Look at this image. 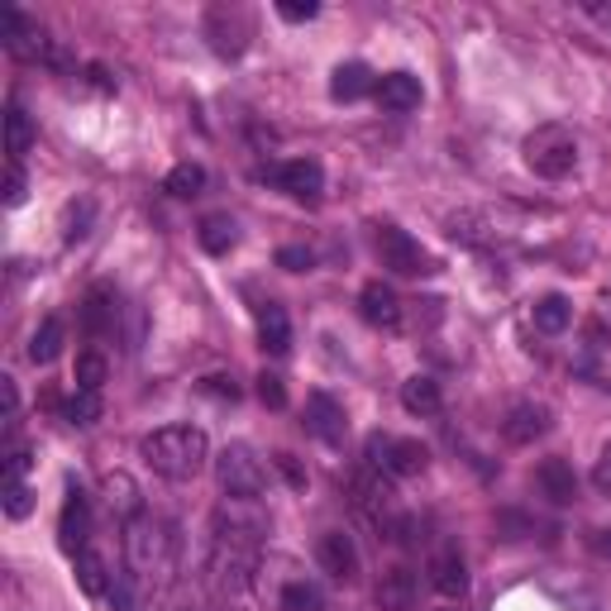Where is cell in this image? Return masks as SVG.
Masks as SVG:
<instances>
[{
  "instance_id": "obj_1",
  "label": "cell",
  "mask_w": 611,
  "mask_h": 611,
  "mask_svg": "<svg viewBox=\"0 0 611 611\" xmlns=\"http://www.w3.org/2000/svg\"><path fill=\"white\" fill-rule=\"evenodd\" d=\"M125 564L129 578L144 592H163L177 574V536L173 526L158 521V516L139 512L134 521H125Z\"/></svg>"
},
{
  "instance_id": "obj_2",
  "label": "cell",
  "mask_w": 611,
  "mask_h": 611,
  "mask_svg": "<svg viewBox=\"0 0 611 611\" xmlns=\"http://www.w3.org/2000/svg\"><path fill=\"white\" fill-rule=\"evenodd\" d=\"M205 431L197 425H163V431H153L144 439V459L153 463V473L173 478V483H187V478H197L205 468Z\"/></svg>"
},
{
  "instance_id": "obj_3",
  "label": "cell",
  "mask_w": 611,
  "mask_h": 611,
  "mask_svg": "<svg viewBox=\"0 0 611 611\" xmlns=\"http://www.w3.org/2000/svg\"><path fill=\"white\" fill-rule=\"evenodd\" d=\"M526 167L536 177L544 181H559V177H568L574 173V163H578V144H574V134H568L564 125H540V129H530L526 134Z\"/></svg>"
},
{
  "instance_id": "obj_4",
  "label": "cell",
  "mask_w": 611,
  "mask_h": 611,
  "mask_svg": "<svg viewBox=\"0 0 611 611\" xmlns=\"http://www.w3.org/2000/svg\"><path fill=\"white\" fill-rule=\"evenodd\" d=\"M254 568H258V550L254 544H230V540H211V588L215 592H239L254 583Z\"/></svg>"
},
{
  "instance_id": "obj_5",
  "label": "cell",
  "mask_w": 611,
  "mask_h": 611,
  "mask_svg": "<svg viewBox=\"0 0 611 611\" xmlns=\"http://www.w3.org/2000/svg\"><path fill=\"white\" fill-rule=\"evenodd\" d=\"M205 38L215 58H239L254 38V15L244 5H211L205 10Z\"/></svg>"
},
{
  "instance_id": "obj_6",
  "label": "cell",
  "mask_w": 611,
  "mask_h": 611,
  "mask_svg": "<svg viewBox=\"0 0 611 611\" xmlns=\"http://www.w3.org/2000/svg\"><path fill=\"white\" fill-rule=\"evenodd\" d=\"M268 536V516L258 497H230L225 506L215 512V540H230V544H263Z\"/></svg>"
},
{
  "instance_id": "obj_7",
  "label": "cell",
  "mask_w": 611,
  "mask_h": 611,
  "mask_svg": "<svg viewBox=\"0 0 611 611\" xmlns=\"http://www.w3.org/2000/svg\"><path fill=\"white\" fill-rule=\"evenodd\" d=\"M215 478L230 497H258L268 483L263 463H258V454L249 445H225V454L215 459Z\"/></svg>"
},
{
  "instance_id": "obj_8",
  "label": "cell",
  "mask_w": 611,
  "mask_h": 611,
  "mask_svg": "<svg viewBox=\"0 0 611 611\" xmlns=\"http://www.w3.org/2000/svg\"><path fill=\"white\" fill-rule=\"evenodd\" d=\"M373 244H378L383 268H392L397 278H421V272H435V258L425 254L407 230H397V225H378V234H373Z\"/></svg>"
},
{
  "instance_id": "obj_9",
  "label": "cell",
  "mask_w": 611,
  "mask_h": 611,
  "mask_svg": "<svg viewBox=\"0 0 611 611\" xmlns=\"http://www.w3.org/2000/svg\"><path fill=\"white\" fill-rule=\"evenodd\" d=\"M5 48L24 62H54V68H68V54L48 38L38 24H30V15L24 10H10L5 15Z\"/></svg>"
},
{
  "instance_id": "obj_10",
  "label": "cell",
  "mask_w": 611,
  "mask_h": 611,
  "mask_svg": "<svg viewBox=\"0 0 611 611\" xmlns=\"http://www.w3.org/2000/svg\"><path fill=\"white\" fill-rule=\"evenodd\" d=\"M368 459H373V468H383V473L415 478V473H425V463H431V449H425L421 439L373 435V439H368Z\"/></svg>"
},
{
  "instance_id": "obj_11",
  "label": "cell",
  "mask_w": 611,
  "mask_h": 611,
  "mask_svg": "<svg viewBox=\"0 0 611 611\" xmlns=\"http://www.w3.org/2000/svg\"><path fill=\"white\" fill-rule=\"evenodd\" d=\"M349 487H354L359 512H368L378 526H387V521L397 516V492H392V483L383 478V468H373V463H368V468H359L354 483H349Z\"/></svg>"
},
{
  "instance_id": "obj_12",
  "label": "cell",
  "mask_w": 611,
  "mask_h": 611,
  "mask_svg": "<svg viewBox=\"0 0 611 611\" xmlns=\"http://www.w3.org/2000/svg\"><path fill=\"white\" fill-rule=\"evenodd\" d=\"M306 431L320 439V445L340 449L344 435H349V421H344V407L334 401L330 392H310L306 397Z\"/></svg>"
},
{
  "instance_id": "obj_13",
  "label": "cell",
  "mask_w": 611,
  "mask_h": 611,
  "mask_svg": "<svg viewBox=\"0 0 611 611\" xmlns=\"http://www.w3.org/2000/svg\"><path fill=\"white\" fill-rule=\"evenodd\" d=\"M268 177L278 181V187L287 191L292 201H306V205H316V201H320V191H325V173H320V163H316V158H292V163L272 167Z\"/></svg>"
},
{
  "instance_id": "obj_14",
  "label": "cell",
  "mask_w": 611,
  "mask_h": 611,
  "mask_svg": "<svg viewBox=\"0 0 611 611\" xmlns=\"http://www.w3.org/2000/svg\"><path fill=\"white\" fill-rule=\"evenodd\" d=\"M316 554H320V568L330 578H340V583L359 578V550H354V540H349L344 530H325L320 544H316Z\"/></svg>"
},
{
  "instance_id": "obj_15",
  "label": "cell",
  "mask_w": 611,
  "mask_h": 611,
  "mask_svg": "<svg viewBox=\"0 0 611 611\" xmlns=\"http://www.w3.org/2000/svg\"><path fill=\"white\" fill-rule=\"evenodd\" d=\"M373 597H378L383 611H421V578L411 568H387Z\"/></svg>"
},
{
  "instance_id": "obj_16",
  "label": "cell",
  "mask_w": 611,
  "mask_h": 611,
  "mask_svg": "<svg viewBox=\"0 0 611 611\" xmlns=\"http://www.w3.org/2000/svg\"><path fill=\"white\" fill-rule=\"evenodd\" d=\"M86 536H91V506H86L82 492H68V502H62V516H58V544L77 559V554L86 550Z\"/></svg>"
},
{
  "instance_id": "obj_17",
  "label": "cell",
  "mask_w": 611,
  "mask_h": 611,
  "mask_svg": "<svg viewBox=\"0 0 611 611\" xmlns=\"http://www.w3.org/2000/svg\"><path fill=\"white\" fill-rule=\"evenodd\" d=\"M359 310H363V320L378 325V330H397L401 325V302L387 282H368V287L359 292Z\"/></svg>"
},
{
  "instance_id": "obj_18",
  "label": "cell",
  "mask_w": 611,
  "mask_h": 611,
  "mask_svg": "<svg viewBox=\"0 0 611 611\" xmlns=\"http://www.w3.org/2000/svg\"><path fill=\"white\" fill-rule=\"evenodd\" d=\"M378 106L383 110H392V115H407V110H415L421 106V82H415L411 72H387L383 82H378Z\"/></svg>"
},
{
  "instance_id": "obj_19",
  "label": "cell",
  "mask_w": 611,
  "mask_h": 611,
  "mask_svg": "<svg viewBox=\"0 0 611 611\" xmlns=\"http://www.w3.org/2000/svg\"><path fill=\"white\" fill-rule=\"evenodd\" d=\"M82 325H86L91 340H101V334H115V325H120V296L106 292V287H96V292L86 296V306H82Z\"/></svg>"
},
{
  "instance_id": "obj_20",
  "label": "cell",
  "mask_w": 611,
  "mask_h": 611,
  "mask_svg": "<svg viewBox=\"0 0 611 611\" xmlns=\"http://www.w3.org/2000/svg\"><path fill=\"white\" fill-rule=\"evenodd\" d=\"M536 483L540 492L550 497L554 506H568V502H578V478H574V468H568L564 459H544L536 468Z\"/></svg>"
},
{
  "instance_id": "obj_21",
  "label": "cell",
  "mask_w": 611,
  "mask_h": 611,
  "mask_svg": "<svg viewBox=\"0 0 611 611\" xmlns=\"http://www.w3.org/2000/svg\"><path fill=\"white\" fill-rule=\"evenodd\" d=\"M550 431V411L544 407H516L512 415L502 421V435H506V445H536V439Z\"/></svg>"
},
{
  "instance_id": "obj_22",
  "label": "cell",
  "mask_w": 611,
  "mask_h": 611,
  "mask_svg": "<svg viewBox=\"0 0 611 611\" xmlns=\"http://www.w3.org/2000/svg\"><path fill=\"white\" fill-rule=\"evenodd\" d=\"M368 91H378V77H373L368 62H340L330 77V96L334 101H363Z\"/></svg>"
},
{
  "instance_id": "obj_23",
  "label": "cell",
  "mask_w": 611,
  "mask_h": 611,
  "mask_svg": "<svg viewBox=\"0 0 611 611\" xmlns=\"http://www.w3.org/2000/svg\"><path fill=\"white\" fill-rule=\"evenodd\" d=\"M431 583H435V592H445V597H463L468 592V564H463V554L459 550H439L431 559Z\"/></svg>"
},
{
  "instance_id": "obj_24",
  "label": "cell",
  "mask_w": 611,
  "mask_h": 611,
  "mask_svg": "<svg viewBox=\"0 0 611 611\" xmlns=\"http://www.w3.org/2000/svg\"><path fill=\"white\" fill-rule=\"evenodd\" d=\"M101 492H106V506L120 521H134L139 512H144V497H139V483L129 473H106V483H101Z\"/></svg>"
},
{
  "instance_id": "obj_25",
  "label": "cell",
  "mask_w": 611,
  "mask_h": 611,
  "mask_svg": "<svg viewBox=\"0 0 611 611\" xmlns=\"http://www.w3.org/2000/svg\"><path fill=\"white\" fill-rule=\"evenodd\" d=\"M258 340H263L268 354H287L292 349V325H287V310L278 302H268L258 310Z\"/></svg>"
},
{
  "instance_id": "obj_26",
  "label": "cell",
  "mask_w": 611,
  "mask_h": 611,
  "mask_svg": "<svg viewBox=\"0 0 611 611\" xmlns=\"http://www.w3.org/2000/svg\"><path fill=\"white\" fill-rule=\"evenodd\" d=\"M77 583H82L86 597H106L115 574H110V564L96 550H82V554H77Z\"/></svg>"
},
{
  "instance_id": "obj_27",
  "label": "cell",
  "mask_w": 611,
  "mask_h": 611,
  "mask_svg": "<svg viewBox=\"0 0 611 611\" xmlns=\"http://www.w3.org/2000/svg\"><path fill=\"white\" fill-rule=\"evenodd\" d=\"M197 239H201V249L205 254H230L234 244H239V225H234V215H205L201 220V230H197Z\"/></svg>"
},
{
  "instance_id": "obj_28",
  "label": "cell",
  "mask_w": 611,
  "mask_h": 611,
  "mask_svg": "<svg viewBox=\"0 0 611 611\" xmlns=\"http://www.w3.org/2000/svg\"><path fill=\"white\" fill-rule=\"evenodd\" d=\"M401 407L411 415H435L439 411V383L425 378V373H415V378L401 383Z\"/></svg>"
},
{
  "instance_id": "obj_29",
  "label": "cell",
  "mask_w": 611,
  "mask_h": 611,
  "mask_svg": "<svg viewBox=\"0 0 611 611\" xmlns=\"http://www.w3.org/2000/svg\"><path fill=\"white\" fill-rule=\"evenodd\" d=\"M30 144H34L30 115H24L20 106H10V110H5V153H10V163H20L24 153H30Z\"/></svg>"
},
{
  "instance_id": "obj_30",
  "label": "cell",
  "mask_w": 611,
  "mask_h": 611,
  "mask_svg": "<svg viewBox=\"0 0 611 611\" xmlns=\"http://www.w3.org/2000/svg\"><path fill=\"white\" fill-rule=\"evenodd\" d=\"M568 325H574V306H568L564 296H544V302H536V330L540 334H564Z\"/></svg>"
},
{
  "instance_id": "obj_31",
  "label": "cell",
  "mask_w": 611,
  "mask_h": 611,
  "mask_svg": "<svg viewBox=\"0 0 611 611\" xmlns=\"http://www.w3.org/2000/svg\"><path fill=\"white\" fill-rule=\"evenodd\" d=\"M58 354H62V320L48 316V320L34 330V340H30V359H34V363H54Z\"/></svg>"
},
{
  "instance_id": "obj_32",
  "label": "cell",
  "mask_w": 611,
  "mask_h": 611,
  "mask_svg": "<svg viewBox=\"0 0 611 611\" xmlns=\"http://www.w3.org/2000/svg\"><path fill=\"white\" fill-rule=\"evenodd\" d=\"M278 607H282V611H325V597H320V588H316V583H306V578H292L287 588H282Z\"/></svg>"
},
{
  "instance_id": "obj_33",
  "label": "cell",
  "mask_w": 611,
  "mask_h": 611,
  "mask_svg": "<svg viewBox=\"0 0 611 611\" xmlns=\"http://www.w3.org/2000/svg\"><path fill=\"white\" fill-rule=\"evenodd\" d=\"M201 187H205V167L201 163H177L173 173H167V191H173L177 201L201 197Z\"/></svg>"
},
{
  "instance_id": "obj_34",
  "label": "cell",
  "mask_w": 611,
  "mask_h": 611,
  "mask_svg": "<svg viewBox=\"0 0 611 611\" xmlns=\"http://www.w3.org/2000/svg\"><path fill=\"white\" fill-rule=\"evenodd\" d=\"M110 363L106 354H96V349H86V354H77V392H101V383H106Z\"/></svg>"
},
{
  "instance_id": "obj_35",
  "label": "cell",
  "mask_w": 611,
  "mask_h": 611,
  "mask_svg": "<svg viewBox=\"0 0 611 611\" xmlns=\"http://www.w3.org/2000/svg\"><path fill=\"white\" fill-rule=\"evenodd\" d=\"M62 415H68V425H96L101 421V392H72Z\"/></svg>"
},
{
  "instance_id": "obj_36",
  "label": "cell",
  "mask_w": 611,
  "mask_h": 611,
  "mask_svg": "<svg viewBox=\"0 0 611 611\" xmlns=\"http://www.w3.org/2000/svg\"><path fill=\"white\" fill-rule=\"evenodd\" d=\"M91 215H96V205H91V201H72L68 215H62V239H68V244L86 239V234H91Z\"/></svg>"
},
{
  "instance_id": "obj_37",
  "label": "cell",
  "mask_w": 611,
  "mask_h": 611,
  "mask_svg": "<svg viewBox=\"0 0 611 611\" xmlns=\"http://www.w3.org/2000/svg\"><path fill=\"white\" fill-rule=\"evenodd\" d=\"M30 512H34L30 483H5V516H10V521H24Z\"/></svg>"
},
{
  "instance_id": "obj_38",
  "label": "cell",
  "mask_w": 611,
  "mask_h": 611,
  "mask_svg": "<svg viewBox=\"0 0 611 611\" xmlns=\"http://www.w3.org/2000/svg\"><path fill=\"white\" fill-rule=\"evenodd\" d=\"M258 401H263V407H272V411L287 407V387H282L278 373H258Z\"/></svg>"
},
{
  "instance_id": "obj_39",
  "label": "cell",
  "mask_w": 611,
  "mask_h": 611,
  "mask_svg": "<svg viewBox=\"0 0 611 611\" xmlns=\"http://www.w3.org/2000/svg\"><path fill=\"white\" fill-rule=\"evenodd\" d=\"M278 268H287V272H310V268H316V254L302 249V244H287V249H278Z\"/></svg>"
},
{
  "instance_id": "obj_40",
  "label": "cell",
  "mask_w": 611,
  "mask_h": 611,
  "mask_svg": "<svg viewBox=\"0 0 611 611\" xmlns=\"http://www.w3.org/2000/svg\"><path fill=\"white\" fill-rule=\"evenodd\" d=\"M278 15H282V20H292V24H302V20H316V15H320V5H316V0H282Z\"/></svg>"
},
{
  "instance_id": "obj_41",
  "label": "cell",
  "mask_w": 611,
  "mask_h": 611,
  "mask_svg": "<svg viewBox=\"0 0 611 611\" xmlns=\"http://www.w3.org/2000/svg\"><path fill=\"white\" fill-rule=\"evenodd\" d=\"M24 191H30V181H24V167L10 163V167H5V205H20Z\"/></svg>"
},
{
  "instance_id": "obj_42",
  "label": "cell",
  "mask_w": 611,
  "mask_h": 611,
  "mask_svg": "<svg viewBox=\"0 0 611 611\" xmlns=\"http://www.w3.org/2000/svg\"><path fill=\"white\" fill-rule=\"evenodd\" d=\"M201 392H205V397H220V401H239V383L225 378V373H215V378L201 383Z\"/></svg>"
},
{
  "instance_id": "obj_43",
  "label": "cell",
  "mask_w": 611,
  "mask_h": 611,
  "mask_svg": "<svg viewBox=\"0 0 611 611\" xmlns=\"http://www.w3.org/2000/svg\"><path fill=\"white\" fill-rule=\"evenodd\" d=\"M24 473H30V449L10 445V454H5V483H24Z\"/></svg>"
},
{
  "instance_id": "obj_44",
  "label": "cell",
  "mask_w": 611,
  "mask_h": 611,
  "mask_svg": "<svg viewBox=\"0 0 611 611\" xmlns=\"http://www.w3.org/2000/svg\"><path fill=\"white\" fill-rule=\"evenodd\" d=\"M129 583H134V578H115L110 583V592H106L110 611H134V592H129Z\"/></svg>"
},
{
  "instance_id": "obj_45",
  "label": "cell",
  "mask_w": 611,
  "mask_h": 611,
  "mask_svg": "<svg viewBox=\"0 0 611 611\" xmlns=\"http://www.w3.org/2000/svg\"><path fill=\"white\" fill-rule=\"evenodd\" d=\"M0 397H5V431H15V411H20V392L10 378H0Z\"/></svg>"
},
{
  "instance_id": "obj_46",
  "label": "cell",
  "mask_w": 611,
  "mask_h": 611,
  "mask_svg": "<svg viewBox=\"0 0 611 611\" xmlns=\"http://www.w3.org/2000/svg\"><path fill=\"white\" fill-rule=\"evenodd\" d=\"M592 483H597V492H611V445L602 449V459L592 468Z\"/></svg>"
},
{
  "instance_id": "obj_47",
  "label": "cell",
  "mask_w": 611,
  "mask_h": 611,
  "mask_svg": "<svg viewBox=\"0 0 611 611\" xmlns=\"http://www.w3.org/2000/svg\"><path fill=\"white\" fill-rule=\"evenodd\" d=\"M278 468L287 473V483H292V487H306V473H302V463H296L292 454H278Z\"/></svg>"
},
{
  "instance_id": "obj_48",
  "label": "cell",
  "mask_w": 611,
  "mask_h": 611,
  "mask_svg": "<svg viewBox=\"0 0 611 611\" xmlns=\"http://www.w3.org/2000/svg\"><path fill=\"white\" fill-rule=\"evenodd\" d=\"M588 550L597 559H611V530H588Z\"/></svg>"
},
{
  "instance_id": "obj_49",
  "label": "cell",
  "mask_w": 611,
  "mask_h": 611,
  "mask_svg": "<svg viewBox=\"0 0 611 611\" xmlns=\"http://www.w3.org/2000/svg\"><path fill=\"white\" fill-rule=\"evenodd\" d=\"M435 611H463V607H454V602H449V607H435Z\"/></svg>"
},
{
  "instance_id": "obj_50",
  "label": "cell",
  "mask_w": 611,
  "mask_h": 611,
  "mask_svg": "<svg viewBox=\"0 0 611 611\" xmlns=\"http://www.w3.org/2000/svg\"><path fill=\"white\" fill-rule=\"evenodd\" d=\"M205 611H225V607H205Z\"/></svg>"
}]
</instances>
